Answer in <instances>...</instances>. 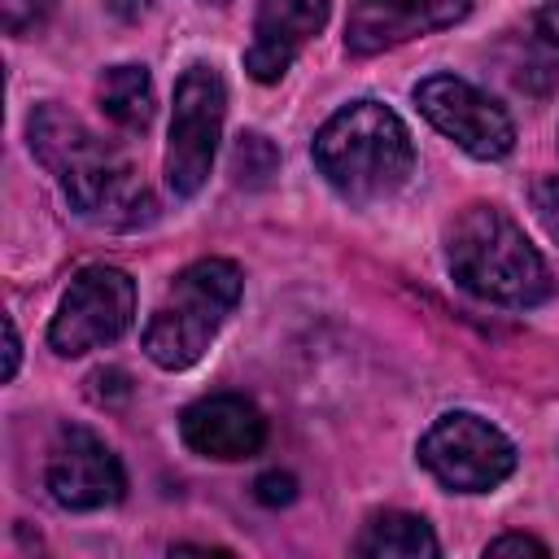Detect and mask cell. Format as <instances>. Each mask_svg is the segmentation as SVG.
Returning a JSON list of instances; mask_svg holds the SVG:
<instances>
[{
    "label": "cell",
    "mask_w": 559,
    "mask_h": 559,
    "mask_svg": "<svg viewBox=\"0 0 559 559\" xmlns=\"http://www.w3.org/2000/svg\"><path fill=\"white\" fill-rule=\"evenodd\" d=\"M26 140L39 166L61 183L79 218L100 227H140L153 218V197L140 183L131 157L100 140L79 114L48 100L26 118Z\"/></svg>",
    "instance_id": "obj_1"
},
{
    "label": "cell",
    "mask_w": 559,
    "mask_h": 559,
    "mask_svg": "<svg viewBox=\"0 0 559 559\" xmlns=\"http://www.w3.org/2000/svg\"><path fill=\"white\" fill-rule=\"evenodd\" d=\"M445 266L472 297L493 306H537L555 293L546 258L493 201H472L454 214L445 231Z\"/></svg>",
    "instance_id": "obj_2"
},
{
    "label": "cell",
    "mask_w": 559,
    "mask_h": 559,
    "mask_svg": "<svg viewBox=\"0 0 559 559\" xmlns=\"http://www.w3.org/2000/svg\"><path fill=\"white\" fill-rule=\"evenodd\" d=\"M314 166L349 205H376L411 179L415 144L389 105L349 100L314 131Z\"/></svg>",
    "instance_id": "obj_3"
},
{
    "label": "cell",
    "mask_w": 559,
    "mask_h": 559,
    "mask_svg": "<svg viewBox=\"0 0 559 559\" xmlns=\"http://www.w3.org/2000/svg\"><path fill=\"white\" fill-rule=\"evenodd\" d=\"M240 293L245 275L231 258H197L192 266H183L144 323L148 362H157L162 371H183L201 362V354L236 310Z\"/></svg>",
    "instance_id": "obj_4"
},
{
    "label": "cell",
    "mask_w": 559,
    "mask_h": 559,
    "mask_svg": "<svg viewBox=\"0 0 559 559\" xmlns=\"http://www.w3.org/2000/svg\"><path fill=\"white\" fill-rule=\"evenodd\" d=\"M223 114H227L223 74L205 61H192L175 83L170 140H166V188L175 197H197L205 188L223 135Z\"/></svg>",
    "instance_id": "obj_5"
},
{
    "label": "cell",
    "mask_w": 559,
    "mask_h": 559,
    "mask_svg": "<svg viewBox=\"0 0 559 559\" xmlns=\"http://www.w3.org/2000/svg\"><path fill=\"white\" fill-rule=\"evenodd\" d=\"M419 463L437 485L454 493H489L515 472V445L489 419L450 411L419 437Z\"/></svg>",
    "instance_id": "obj_6"
},
{
    "label": "cell",
    "mask_w": 559,
    "mask_h": 559,
    "mask_svg": "<svg viewBox=\"0 0 559 559\" xmlns=\"http://www.w3.org/2000/svg\"><path fill=\"white\" fill-rule=\"evenodd\" d=\"M131 314H135V280L122 266H105V262L83 266L70 280L48 323V345L61 358H79L87 349L118 341L131 328Z\"/></svg>",
    "instance_id": "obj_7"
},
{
    "label": "cell",
    "mask_w": 559,
    "mask_h": 559,
    "mask_svg": "<svg viewBox=\"0 0 559 559\" xmlns=\"http://www.w3.org/2000/svg\"><path fill=\"white\" fill-rule=\"evenodd\" d=\"M415 105H419V114L445 140H454L463 153H472L480 162H498L515 144L511 114L489 92H480L476 83H467L459 74H428V79H419L415 83Z\"/></svg>",
    "instance_id": "obj_8"
},
{
    "label": "cell",
    "mask_w": 559,
    "mask_h": 559,
    "mask_svg": "<svg viewBox=\"0 0 559 559\" xmlns=\"http://www.w3.org/2000/svg\"><path fill=\"white\" fill-rule=\"evenodd\" d=\"M44 485L66 511H100L127 493V472L92 428H61L48 450Z\"/></svg>",
    "instance_id": "obj_9"
},
{
    "label": "cell",
    "mask_w": 559,
    "mask_h": 559,
    "mask_svg": "<svg viewBox=\"0 0 559 559\" xmlns=\"http://www.w3.org/2000/svg\"><path fill=\"white\" fill-rule=\"evenodd\" d=\"M467 9L472 0H358L345 17V48L354 57H376L384 48L463 22Z\"/></svg>",
    "instance_id": "obj_10"
},
{
    "label": "cell",
    "mask_w": 559,
    "mask_h": 559,
    "mask_svg": "<svg viewBox=\"0 0 559 559\" xmlns=\"http://www.w3.org/2000/svg\"><path fill=\"white\" fill-rule=\"evenodd\" d=\"M179 437L201 459L240 463L266 445V415L240 393H210L179 415Z\"/></svg>",
    "instance_id": "obj_11"
},
{
    "label": "cell",
    "mask_w": 559,
    "mask_h": 559,
    "mask_svg": "<svg viewBox=\"0 0 559 559\" xmlns=\"http://www.w3.org/2000/svg\"><path fill=\"white\" fill-rule=\"evenodd\" d=\"M328 0H258L253 39L245 48V70L258 83L284 79L301 48L328 26Z\"/></svg>",
    "instance_id": "obj_12"
},
{
    "label": "cell",
    "mask_w": 559,
    "mask_h": 559,
    "mask_svg": "<svg viewBox=\"0 0 559 559\" xmlns=\"http://www.w3.org/2000/svg\"><path fill=\"white\" fill-rule=\"evenodd\" d=\"M437 550H441L437 533L428 528L424 515L411 511H376L354 537V555L362 559H428Z\"/></svg>",
    "instance_id": "obj_13"
},
{
    "label": "cell",
    "mask_w": 559,
    "mask_h": 559,
    "mask_svg": "<svg viewBox=\"0 0 559 559\" xmlns=\"http://www.w3.org/2000/svg\"><path fill=\"white\" fill-rule=\"evenodd\" d=\"M96 105L100 114L122 131H144L153 118V79L144 66H109L96 79Z\"/></svg>",
    "instance_id": "obj_14"
},
{
    "label": "cell",
    "mask_w": 559,
    "mask_h": 559,
    "mask_svg": "<svg viewBox=\"0 0 559 559\" xmlns=\"http://www.w3.org/2000/svg\"><path fill=\"white\" fill-rule=\"evenodd\" d=\"M231 170H236L240 183H266L275 175V148H271V140L258 135V131L240 135L236 157H231Z\"/></svg>",
    "instance_id": "obj_15"
},
{
    "label": "cell",
    "mask_w": 559,
    "mask_h": 559,
    "mask_svg": "<svg viewBox=\"0 0 559 559\" xmlns=\"http://www.w3.org/2000/svg\"><path fill=\"white\" fill-rule=\"evenodd\" d=\"M533 52H537L546 79H555L559 74V0H550L533 13Z\"/></svg>",
    "instance_id": "obj_16"
},
{
    "label": "cell",
    "mask_w": 559,
    "mask_h": 559,
    "mask_svg": "<svg viewBox=\"0 0 559 559\" xmlns=\"http://www.w3.org/2000/svg\"><path fill=\"white\" fill-rule=\"evenodd\" d=\"M0 13H4V31L22 39L52 17V0H0Z\"/></svg>",
    "instance_id": "obj_17"
},
{
    "label": "cell",
    "mask_w": 559,
    "mask_h": 559,
    "mask_svg": "<svg viewBox=\"0 0 559 559\" xmlns=\"http://www.w3.org/2000/svg\"><path fill=\"white\" fill-rule=\"evenodd\" d=\"M253 498H258L262 507H284V502L297 498V480H293L288 472H266V476L253 480Z\"/></svg>",
    "instance_id": "obj_18"
},
{
    "label": "cell",
    "mask_w": 559,
    "mask_h": 559,
    "mask_svg": "<svg viewBox=\"0 0 559 559\" xmlns=\"http://www.w3.org/2000/svg\"><path fill=\"white\" fill-rule=\"evenodd\" d=\"M485 555H550V546L528 537V533H502L485 546Z\"/></svg>",
    "instance_id": "obj_19"
},
{
    "label": "cell",
    "mask_w": 559,
    "mask_h": 559,
    "mask_svg": "<svg viewBox=\"0 0 559 559\" xmlns=\"http://www.w3.org/2000/svg\"><path fill=\"white\" fill-rule=\"evenodd\" d=\"M537 210H542L546 227L559 236V175H550V179L537 183Z\"/></svg>",
    "instance_id": "obj_20"
},
{
    "label": "cell",
    "mask_w": 559,
    "mask_h": 559,
    "mask_svg": "<svg viewBox=\"0 0 559 559\" xmlns=\"http://www.w3.org/2000/svg\"><path fill=\"white\" fill-rule=\"evenodd\" d=\"M4 328H9V362H4V380H13V376H17V354H22V341H17L13 319H4Z\"/></svg>",
    "instance_id": "obj_21"
},
{
    "label": "cell",
    "mask_w": 559,
    "mask_h": 559,
    "mask_svg": "<svg viewBox=\"0 0 559 559\" xmlns=\"http://www.w3.org/2000/svg\"><path fill=\"white\" fill-rule=\"evenodd\" d=\"M210 4H227V0H210Z\"/></svg>",
    "instance_id": "obj_22"
}]
</instances>
